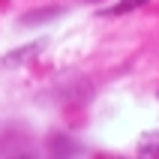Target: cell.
Segmentation results:
<instances>
[{"mask_svg": "<svg viewBox=\"0 0 159 159\" xmlns=\"http://www.w3.org/2000/svg\"><path fill=\"white\" fill-rule=\"evenodd\" d=\"M141 153L147 156V153H159V144H147V147H141Z\"/></svg>", "mask_w": 159, "mask_h": 159, "instance_id": "5b68a950", "label": "cell"}, {"mask_svg": "<svg viewBox=\"0 0 159 159\" xmlns=\"http://www.w3.org/2000/svg\"><path fill=\"white\" fill-rule=\"evenodd\" d=\"M63 9L60 6H45V9H33V12H27L21 18V24H42V21H51L54 15H60Z\"/></svg>", "mask_w": 159, "mask_h": 159, "instance_id": "7a4b0ae2", "label": "cell"}, {"mask_svg": "<svg viewBox=\"0 0 159 159\" xmlns=\"http://www.w3.org/2000/svg\"><path fill=\"white\" fill-rule=\"evenodd\" d=\"M147 0H120V3H114L111 9H105L102 15H126V12H135L138 6H144Z\"/></svg>", "mask_w": 159, "mask_h": 159, "instance_id": "3957f363", "label": "cell"}, {"mask_svg": "<svg viewBox=\"0 0 159 159\" xmlns=\"http://www.w3.org/2000/svg\"><path fill=\"white\" fill-rule=\"evenodd\" d=\"M39 48H42L39 42L21 45V48H15V51H9L0 63H3V66H18V63H24V60H30V57H36V54H39Z\"/></svg>", "mask_w": 159, "mask_h": 159, "instance_id": "6da1fadb", "label": "cell"}, {"mask_svg": "<svg viewBox=\"0 0 159 159\" xmlns=\"http://www.w3.org/2000/svg\"><path fill=\"white\" fill-rule=\"evenodd\" d=\"M48 150H54V153H72L75 144H66L63 138H51V141H48Z\"/></svg>", "mask_w": 159, "mask_h": 159, "instance_id": "277c9868", "label": "cell"}]
</instances>
